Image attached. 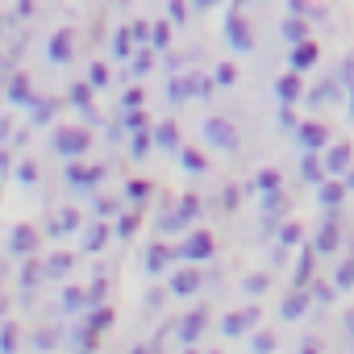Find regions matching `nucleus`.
Returning <instances> with one entry per match:
<instances>
[{
	"label": "nucleus",
	"instance_id": "obj_1",
	"mask_svg": "<svg viewBox=\"0 0 354 354\" xmlns=\"http://www.w3.org/2000/svg\"><path fill=\"white\" fill-rule=\"evenodd\" d=\"M205 142L217 146L221 154H238V146H242V142H238V129H234L230 121H221V117H209V121H205Z\"/></svg>",
	"mask_w": 354,
	"mask_h": 354
},
{
	"label": "nucleus",
	"instance_id": "obj_2",
	"mask_svg": "<svg viewBox=\"0 0 354 354\" xmlns=\"http://www.w3.org/2000/svg\"><path fill=\"white\" fill-rule=\"evenodd\" d=\"M50 142H55V154L67 158V162L80 158V154H88V133H84V129H55Z\"/></svg>",
	"mask_w": 354,
	"mask_h": 354
},
{
	"label": "nucleus",
	"instance_id": "obj_3",
	"mask_svg": "<svg viewBox=\"0 0 354 354\" xmlns=\"http://www.w3.org/2000/svg\"><path fill=\"white\" fill-rule=\"evenodd\" d=\"M213 238L205 234V230H196V234H188L184 242H180V250H175V259H188V263H205V259H213Z\"/></svg>",
	"mask_w": 354,
	"mask_h": 354
},
{
	"label": "nucleus",
	"instance_id": "obj_4",
	"mask_svg": "<svg viewBox=\"0 0 354 354\" xmlns=\"http://www.w3.org/2000/svg\"><path fill=\"white\" fill-rule=\"evenodd\" d=\"M205 325H209V313H188L180 325H175V342H180V346H196Z\"/></svg>",
	"mask_w": 354,
	"mask_h": 354
},
{
	"label": "nucleus",
	"instance_id": "obj_5",
	"mask_svg": "<svg viewBox=\"0 0 354 354\" xmlns=\"http://www.w3.org/2000/svg\"><path fill=\"white\" fill-rule=\"evenodd\" d=\"M71 50H75L71 30H59V34H50V42H46V63L63 67V63H71Z\"/></svg>",
	"mask_w": 354,
	"mask_h": 354
},
{
	"label": "nucleus",
	"instance_id": "obj_6",
	"mask_svg": "<svg viewBox=\"0 0 354 354\" xmlns=\"http://www.w3.org/2000/svg\"><path fill=\"white\" fill-rule=\"evenodd\" d=\"M9 250H13L17 259H30V254L38 250V230H34V225H17V230L9 234Z\"/></svg>",
	"mask_w": 354,
	"mask_h": 354
},
{
	"label": "nucleus",
	"instance_id": "obj_7",
	"mask_svg": "<svg viewBox=\"0 0 354 354\" xmlns=\"http://www.w3.org/2000/svg\"><path fill=\"white\" fill-rule=\"evenodd\" d=\"M225 38H230V46H234V50H242V55L254 46V38H250V30H246L242 13H230V21H225Z\"/></svg>",
	"mask_w": 354,
	"mask_h": 354
},
{
	"label": "nucleus",
	"instance_id": "obj_8",
	"mask_svg": "<svg viewBox=\"0 0 354 354\" xmlns=\"http://www.w3.org/2000/svg\"><path fill=\"white\" fill-rule=\"evenodd\" d=\"M296 138H300L304 150H321V146L329 142V129H325L321 121H304V125H296Z\"/></svg>",
	"mask_w": 354,
	"mask_h": 354
},
{
	"label": "nucleus",
	"instance_id": "obj_9",
	"mask_svg": "<svg viewBox=\"0 0 354 354\" xmlns=\"http://www.w3.org/2000/svg\"><path fill=\"white\" fill-rule=\"evenodd\" d=\"M254 321H259V308H238V313H230V317H225L221 333H225V337H242Z\"/></svg>",
	"mask_w": 354,
	"mask_h": 354
},
{
	"label": "nucleus",
	"instance_id": "obj_10",
	"mask_svg": "<svg viewBox=\"0 0 354 354\" xmlns=\"http://www.w3.org/2000/svg\"><path fill=\"white\" fill-rule=\"evenodd\" d=\"M308 300H313V296H308L304 288L288 292V296H283V304H279V317H283V321H300V317H304V308H308Z\"/></svg>",
	"mask_w": 354,
	"mask_h": 354
},
{
	"label": "nucleus",
	"instance_id": "obj_11",
	"mask_svg": "<svg viewBox=\"0 0 354 354\" xmlns=\"http://www.w3.org/2000/svg\"><path fill=\"white\" fill-rule=\"evenodd\" d=\"M5 96H9L13 104H21V109H30V104L38 100V96L30 92V75H26V71H17V75L9 80V92H5Z\"/></svg>",
	"mask_w": 354,
	"mask_h": 354
},
{
	"label": "nucleus",
	"instance_id": "obj_12",
	"mask_svg": "<svg viewBox=\"0 0 354 354\" xmlns=\"http://www.w3.org/2000/svg\"><path fill=\"white\" fill-rule=\"evenodd\" d=\"M350 158H354V150H350L346 142H337V146H329V154H325V171L346 175V171H350Z\"/></svg>",
	"mask_w": 354,
	"mask_h": 354
},
{
	"label": "nucleus",
	"instance_id": "obj_13",
	"mask_svg": "<svg viewBox=\"0 0 354 354\" xmlns=\"http://www.w3.org/2000/svg\"><path fill=\"white\" fill-rule=\"evenodd\" d=\"M275 100H279V104H296V100H300V75H296V71L275 80Z\"/></svg>",
	"mask_w": 354,
	"mask_h": 354
},
{
	"label": "nucleus",
	"instance_id": "obj_14",
	"mask_svg": "<svg viewBox=\"0 0 354 354\" xmlns=\"http://www.w3.org/2000/svg\"><path fill=\"white\" fill-rule=\"evenodd\" d=\"M80 221H84V217H80L75 209H63V213H59V217H55V221L46 225V234H50V238H63V234H75V230H80Z\"/></svg>",
	"mask_w": 354,
	"mask_h": 354
},
{
	"label": "nucleus",
	"instance_id": "obj_15",
	"mask_svg": "<svg viewBox=\"0 0 354 354\" xmlns=\"http://www.w3.org/2000/svg\"><path fill=\"white\" fill-rule=\"evenodd\" d=\"M317 59H321V50H317V46L308 42V38L292 46V71H304V67H313Z\"/></svg>",
	"mask_w": 354,
	"mask_h": 354
},
{
	"label": "nucleus",
	"instance_id": "obj_16",
	"mask_svg": "<svg viewBox=\"0 0 354 354\" xmlns=\"http://www.w3.org/2000/svg\"><path fill=\"white\" fill-rule=\"evenodd\" d=\"M196 288H201V275L196 271H180V275H171V283H167L171 296H192Z\"/></svg>",
	"mask_w": 354,
	"mask_h": 354
},
{
	"label": "nucleus",
	"instance_id": "obj_17",
	"mask_svg": "<svg viewBox=\"0 0 354 354\" xmlns=\"http://www.w3.org/2000/svg\"><path fill=\"white\" fill-rule=\"evenodd\" d=\"M171 259H175V250H167V246H150L146 259H142V267H146V275H158Z\"/></svg>",
	"mask_w": 354,
	"mask_h": 354
},
{
	"label": "nucleus",
	"instance_id": "obj_18",
	"mask_svg": "<svg viewBox=\"0 0 354 354\" xmlns=\"http://www.w3.org/2000/svg\"><path fill=\"white\" fill-rule=\"evenodd\" d=\"M300 175H304V184H317V188H321V184H325V162H317V154L308 150V154L300 158Z\"/></svg>",
	"mask_w": 354,
	"mask_h": 354
},
{
	"label": "nucleus",
	"instance_id": "obj_19",
	"mask_svg": "<svg viewBox=\"0 0 354 354\" xmlns=\"http://www.w3.org/2000/svg\"><path fill=\"white\" fill-rule=\"evenodd\" d=\"M279 184H283V180H279V171H259L254 180H250V188H254V192H263V196H275V192H279Z\"/></svg>",
	"mask_w": 354,
	"mask_h": 354
},
{
	"label": "nucleus",
	"instance_id": "obj_20",
	"mask_svg": "<svg viewBox=\"0 0 354 354\" xmlns=\"http://www.w3.org/2000/svg\"><path fill=\"white\" fill-rule=\"evenodd\" d=\"M313 250H317V254H333V250H337V225H333V221H325V225H321V234H317Z\"/></svg>",
	"mask_w": 354,
	"mask_h": 354
},
{
	"label": "nucleus",
	"instance_id": "obj_21",
	"mask_svg": "<svg viewBox=\"0 0 354 354\" xmlns=\"http://www.w3.org/2000/svg\"><path fill=\"white\" fill-rule=\"evenodd\" d=\"M175 162H180L184 171H192V175H201V171L209 167V162L201 158V150H188V146H180V150H175Z\"/></svg>",
	"mask_w": 354,
	"mask_h": 354
},
{
	"label": "nucleus",
	"instance_id": "obj_22",
	"mask_svg": "<svg viewBox=\"0 0 354 354\" xmlns=\"http://www.w3.org/2000/svg\"><path fill=\"white\" fill-rule=\"evenodd\" d=\"M50 117H55V100H34V104H30V125H34V129L50 125Z\"/></svg>",
	"mask_w": 354,
	"mask_h": 354
},
{
	"label": "nucleus",
	"instance_id": "obj_23",
	"mask_svg": "<svg viewBox=\"0 0 354 354\" xmlns=\"http://www.w3.org/2000/svg\"><path fill=\"white\" fill-rule=\"evenodd\" d=\"M67 271H71V254H50V259L42 263V275H46V279H63Z\"/></svg>",
	"mask_w": 354,
	"mask_h": 354
},
{
	"label": "nucleus",
	"instance_id": "obj_24",
	"mask_svg": "<svg viewBox=\"0 0 354 354\" xmlns=\"http://www.w3.org/2000/svg\"><path fill=\"white\" fill-rule=\"evenodd\" d=\"M104 238H109V230H104L100 221H92V225H88V234H84V254H96V250L104 246Z\"/></svg>",
	"mask_w": 354,
	"mask_h": 354
},
{
	"label": "nucleus",
	"instance_id": "obj_25",
	"mask_svg": "<svg viewBox=\"0 0 354 354\" xmlns=\"http://www.w3.org/2000/svg\"><path fill=\"white\" fill-rule=\"evenodd\" d=\"M188 96H196V80H171V92H167L171 104H180V100H188Z\"/></svg>",
	"mask_w": 354,
	"mask_h": 354
},
{
	"label": "nucleus",
	"instance_id": "obj_26",
	"mask_svg": "<svg viewBox=\"0 0 354 354\" xmlns=\"http://www.w3.org/2000/svg\"><path fill=\"white\" fill-rule=\"evenodd\" d=\"M279 38H283V42H292V46H296V42H304V21H300V17H283Z\"/></svg>",
	"mask_w": 354,
	"mask_h": 354
},
{
	"label": "nucleus",
	"instance_id": "obj_27",
	"mask_svg": "<svg viewBox=\"0 0 354 354\" xmlns=\"http://www.w3.org/2000/svg\"><path fill=\"white\" fill-rule=\"evenodd\" d=\"M342 196H346V184H321V188H317V201H321L325 209L342 205Z\"/></svg>",
	"mask_w": 354,
	"mask_h": 354
},
{
	"label": "nucleus",
	"instance_id": "obj_28",
	"mask_svg": "<svg viewBox=\"0 0 354 354\" xmlns=\"http://www.w3.org/2000/svg\"><path fill=\"white\" fill-rule=\"evenodd\" d=\"M267 283H271V275H267V271H254V275H246V279H242V292H246V296H263V292H267Z\"/></svg>",
	"mask_w": 354,
	"mask_h": 354
},
{
	"label": "nucleus",
	"instance_id": "obj_29",
	"mask_svg": "<svg viewBox=\"0 0 354 354\" xmlns=\"http://www.w3.org/2000/svg\"><path fill=\"white\" fill-rule=\"evenodd\" d=\"M154 142H158V146H167L171 154L180 150V138H175V125H171V121H162V125L154 129Z\"/></svg>",
	"mask_w": 354,
	"mask_h": 354
},
{
	"label": "nucleus",
	"instance_id": "obj_30",
	"mask_svg": "<svg viewBox=\"0 0 354 354\" xmlns=\"http://www.w3.org/2000/svg\"><path fill=\"white\" fill-rule=\"evenodd\" d=\"M129 42H133V30H117V34H113V59L125 63V59H129Z\"/></svg>",
	"mask_w": 354,
	"mask_h": 354
},
{
	"label": "nucleus",
	"instance_id": "obj_31",
	"mask_svg": "<svg viewBox=\"0 0 354 354\" xmlns=\"http://www.w3.org/2000/svg\"><path fill=\"white\" fill-rule=\"evenodd\" d=\"M333 288H337V292H350V288H354V259H346V263L337 267V275H333Z\"/></svg>",
	"mask_w": 354,
	"mask_h": 354
},
{
	"label": "nucleus",
	"instance_id": "obj_32",
	"mask_svg": "<svg viewBox=\"0 0 354 354\" xmlns=\"http://www.w3.org/2000/svg\"><path fill=\"white\" fill-rule=\"evenodd\" d=\"M80 308H88V296L80 288H67L63 292V313H80Z\"/></svg>",
	"mask_w": 354,
	"mask_h": 354
},
{
	"label": "nucleus",
	"instance_id": "obj_33",
	"mask_svg": "<svg viewBox=\"0 0 354 354\" xmlns=\"http://www.w3.org/2000/svg\"><path fill=\"white\" fill-rule=\"evenodd\" d=\"M88 325H92L96 333H104V329L113 325V308H92V313H88Z\"/></svg>",
	"mask_w": 354,
	"mask_h": 354
},
{
	"label": "nucleus",
	"instance_id": "obj_34",
	"mask_svg": "<svg viewBox=\"0 0 354 354\" xmlns=\"http://www.w3.org/2000/svg\"><path fill=\"white\" fill-rule=\"evenodd\" d=\"M17 184H26V188H34V184H38V167H34L30 158H21V162H17Z\"/></svg>",
	"mask_w": 354,
	"mask_h": 354
},
{
	"label": "nucleus",
	"instance_id": "obj_35",
	"mask_svg": "<svg viewBox=\"0 0 354 354\" xmlns=\"http://www.w3.org/2000/svg\"><path fill=\"white\" fill-rule=\"evenodd\" d=\"M308 296H313L317 304H329V300L337 296V288H333V283H308Z\"/></svg>",
	"mask_w": 354,
	"mask_h": 354
},
{
	"label": "nucleus",
	"instance_id": "obj_36",
	"mask_svg": "<svg viewBox=\"0 0 354 354\" xmlns=\"http://www.w3.org/2000/svg\"><path fill=\"white\" fill-rule=\"evenodd\" d=\"M13 346H17V325H13V321H5V325H0V350L9 354Z\"/></svg>",
	"mask_w": 354,
	"mask_h": 354
},
{
	"label": "nucleus",
	"instance_id": "obj_37",
	"mask_svg": "<svg viewBox=\"0 0 354 354\" xmlns=\"http://www.w3.org/2000/svg\"><path fill=\"white\" fill-rule=\"evenodd\" d=\"M213 80H217L221 88H234V84H238V71H234L230 63H217V71H213Z\"/></svg>",
	"mask_w": 354,
	"mask_h": 354
},
{
	"label": "nucleus",
	"instance_id": "obj_38",
	"mask_svg": "<svg viewBox=\"0 0 354 354\" xmlns=\"http://www.w3.org/2000/svg\"><path fill=\"white\" fill-rule=\"evenodd\" d=\"M313 254H317L313 246H308V250H300V267H296V283H308V271H313Z\"/></svg>",
	"mask_w": 354,
	"mask_h": 354
},
{
	"label": "nucleus",
	"instance_id": "obj_39",
	"mask_svg": "<svg viewBox=\"0 0 354 354\" xmlns=\"http://www.w3.org/2000/svg\"><path fill=\"white\" fill-rule=\"evenodd\" d=\"M167 13H171V26H188V5H184V0H171Z\"/></svg>",
	"mask_w": 354,
	"mask_h": 354
},
{
	"label": "nucleus",
	"instance_id": "obj_40",
	"mask_svg": "<svg viewBox=\"0 0 354 354\" xmlns=\"http://www.w3.org/2000/svg\"><path fill=\"white\" fill-rule=\"evenodd\" d=\"M308 100H313V104H329V100H337V88H333V84H321V92H313Z\"/></svg>",
	"mask_w": 354,
	"mask_h": 354
},
{
	"label": "nucleus",
	"instance_id": "obj_41",
	"mask_svg": "<svg viewBox=\"0 0 354 354\" xmlns=\"http://www.w3.org/2000/svg\"><path fill=\"white\" fill-rule=\"evenodd\" d=\"M117 234H121V238H133V234H138V213H125L121 225H117Z\"/></svg>",
	"mask_w": 354,
	"mask_h": 354
},
{
	"label": "nucleus",
	"instance_id": "obj_42",
	"mask_svg": "<svg viewBox=\"0 0 354 354\" xmlns=\"http://www.w3.org/2000/svg\"><path fill=\"white\" fill-rule=\"evenodd\" d=\"M296 242H300V225H283V230H279V246L288 250V246H296Z\"/></svg>",
	"mask_w": 354,
	"mask_h": 354
},
{
	"label": "nucleus",
	"instance_id": "obj_43",
	"mask_svg": "<svg viewBox=\"0 0 354 354\" xmlns=\"http://www.w3.org/2000/svg\"><path fill=\"white\" fill-rule=\"evenodd\" d=\"M138 55H142V59L133 63V75H146V71L154 67V50H138Z\"/></svg>",
	"mask_w": 354,
	"mask_h": 354
},
{
	"label": "nucleus",
	"instance_id": "obj_44",
	"mask_svg": "<svg viewBox=\"0 0 354 354\" xmlns=\"http://www.w3.org/2000/svg\"><path fill=\"white\" fill-rule=\"evenodd\" d=\"M300 121H296V113H292V104H279V129H296Z\"/></svg>",
	"mask_w": 354,
	"mask_h": 354
},
{
	"label": "nucleus",
	"instance_id": "obj_45",
	"mask_svg": "<svg viewBox=\"0 0 354 354\" xmlns=\"http://www.w3.org/2000/svg\"><path fill=\"white\" fill-rule=\"evenodd\" d=\"M125 196H129V201H146V196H150V184H146V180H133Z\"/></svg>",
	"mask_w": 354,
	"mask_h": 354
},
{
	"label": "nucleus",
	"instance_id": "obj_46",
	"mask_svg": "<svg viewBox=\"0 0 354 354\" xmlns=\"http://www.w3.org/2000/svg\"><path fill=\"white\" fill-rule=\"evenodd\" d=\"M88 84H92V88H104V84H109V71L96 63V67H92V75H88Z\"/></svg>",
	"mask_w": 354,
	"mask_h": 354
},
{
	"label": "nucleus",
	"instance_id": "obj_47",
	"mask_svg": "<svg viewBox=\"0 0 354 354\" xmlns=\"http://www.w3.org/2000/svg\"><path fill=\"white\" fill-rule=\"evenodd\" d=\"M150 42H154V50H162L167 46V26H154L150 30Z\"/></svg>",
	"mask_w": 354,
	"mask_h": 354
},
{
	"label": "nucleus",
	"instance_id": "obj_48",
	"mask_svg": "<svg viewBox=\"0 0 354 354\" xmlns=\"http://www.w3.org/2000/svg\"><path fill=\"white\" fill-rule=\"evenodd\" d=\"M34 346H38V350H46V346H55V333H50V329H42V333L34 337Z\"/></svg>",
	"mask_w": 354,
	"mask_h": 354
},
{
	"label": "nucleus",
	"instance_id": "obj_49",
	"mask_svg": "<svg viewBox=\"0 0 354 354\" xmlns=\"http://www.w3.org/2000/svg\"><path fill=\"white\" fill-rule=\"evenodd\" d=\"M250 346H254V350H271V346H275V337H271V333H259Z\"/></svg>",
	"mask_w": 354,
	"mask_h": 354
},
{
	"label": "nucleus",
	"instance_id": "obj_50",
	"mask_svg": "<svg viewBox=\"0 0 354 354\" xmlns=\"http://www.w3.org/2000/svg\"><path fill=\"white\" fill-rule=\"evenodd\" d=\"M125 125H129V129H146V117H142V113H129Z\"/></svg>",
	"mask_w": 354,
	"mask_h": 354
},
{
	"label": "nucleus",
	"instance_id": "obj_51",
	"mask_svg": "<svg viewBox=\"0 0 354 354\" xmlns=\"http://www.w3.org/2000/svg\"><path fill=\"white\" fill-rule=\"evenodd\" d=\"M342 329H346V337H354V308H350V313L342 317Z\"/></svg>",
	"mask_w": 354,
	"mask_h": 354
},
{
	"label": "nucleus",
	"instance_id": "obj_52",
	"mask_svg": "<svg viewBox=\"0 0 354 354\" xmlns=\"http://www.w3.org/2000/svg\"><path fill=\"white\" fill-rule=\"evenodd\" d=\"M133 38H138V42H146V38H150V30H146V21H138V26H133Z\"/></svg>",
	"mask_w": 354,
	"mask_h": 354
},
{
	"label": "nucleus",
	"instance_id": "obj_53",
	"mask_svg": "<svg viewBox=\"0 0 354 354\" xmlns=\"http://www.w3.org/2000/svg\"><path fill=\"white\" fill-rule=\"evenodd\" d=\"M9 171V150H0V175Z\"/></svg>",
	"mask_w": 354,
	"mask_h": 354
},
{
	"label": "nucleus",
	"instance_id": "obj_54",
	"mask_svg": "<svg viewBox=\"0 0 354 354\" xmlns=\"http://www.w3.org/2000/svg\"><path fill=\"white\" fill-rule=\"evenodd\" d=\"M342 184H346V192H354V171H346V180H342Z\"/></svg>",
	"mask_w": 354,
	"mask_h": 354
},
{
	"label": "nucleus",
	"instance_id": "obj_55",
	"mask_svg": "<svg viewBox=\"0 0 354 354\" xmlns=\"http://www.w3.org/2000/svg\"><path fill=\"white\" fill-rule=\"evenodd\" d=\"M9 138V121H0V142H5Z\"/></svg>",
	"mask_w": 354,
	"mask_h": 354
},
{
	"label": "nucleus",
	"instance_id": "obj_56",
	"mask_svg": "<svg viewBox=\"0 0 354 354\" xmlns=\"http://www.w3.org/2000/svg\"><path fill=\"white\" fill-rule=\"evenodd\" d=\"M196 5H201V9H209V5H221V0H196Z\"/></svg>",
	"mask_w": 354,
	"mask_h": 354
}]
</instances>
